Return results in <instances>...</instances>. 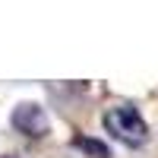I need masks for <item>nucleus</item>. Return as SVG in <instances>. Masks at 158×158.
Here are the masks:
<instances>
[{"label":"nucleus","mask_w":158,"mask_h":158,"mask_svg":"<svg viewBox=\"0 0 158 158\" xmlns=\"http://www.w3.org/2000/svg\"><path fill=\"white\" fill-rule=\"evenodd\" d=\"M104 130L120 139L123 146H142L149 139V127L142 120V114L133 104H114V108L104 111Z\"/></svg>","instance_id":"obj_1"},{"label":"nucleus","mask_w":158,"mask_h":158,"mask_svg":"<svg viewBox=\"0 0 158 158\" xmlns=\"http://www.w3.org/2000/svg\"><path fill=\"white\" fill-rule=\"evenodd\" d=\"M13 127H16L19 133L32 136V139H41L48 133V114L38 108V104L25 101V104H19V108L13 111Z\"/></svg>","instance_id":"obj_2"},{"label":"nucleus","mask_w":158,"mask_h":158,"mask_svg":"<svg viewBox=\"0 0 158 158\" xmlns=\"http://www.w3.org/2000/svg\"><path fill=\"white\" fill-rule=\"evenodd\" d=\"M76 146H79V149H85L92 158H111V152H108V146H104V142H95V139L79 136V139H76Z\"/></svg>","instance_id":"obj_3"},{"label":"nucleus","mask_w":158,"mask_h":158,"mask_svg":"<svg viewBox=\"0 0 158 158\" xmlns=\"http://www.w3.org/2000/svg\"><path fill=\"white\" fill-rule=\"evenodd\" d=\"M3 158H13V155H3Z\"/></svg>","instance_id":"obj_4"}]
</instances>
